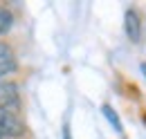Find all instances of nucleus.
Listing matches in <instances>:
<instances>
[{
  "instance_id": "1",
  "label": "nucleus",
  "mask_w": 146,
  "mask_h": 139,
  "mask_svg": "<svg viewBox=\"0 0 146 139\" xmlns=\"http://www.w3.org/2000/svg\"><path fill=\"white\" fill-rule=\"evenodd\" d=\"M25 135V123L16 110L0 105V139H18Z\"/></svg>"
},
{
  "instance_id": "2",
  "label": "nucleus",
  "mask_w": 146,
  "mask_h": 139,
  "mask_svg": "<svg viewBox=\"0 0 146 139\" xmlns=\"http://www.w3.org/2000/svg\"><path fill=\"white\" fill-rule=\"evenodd\" d=\"M124 32H126L128 40L133 43H139L142 38V18H139V11L128 7L126 14H124Z\"/></svg>"
},
{
  "instance_id": "3",
  "label": "nucleus",
  "mask_w": 146,
  "mask_h": 139,
  "mask_svg": "<svg viewBox=\"0 0 146 139\" xmlns=\"http://www.w3.org/2000/svg\"><path fill=\"white\" fill-rule=\"evenodd\" d=\"M18 70V61L11 52V47L7 43H0V79H5L7 74H14Z\"/></svg>"
},
{
  "instance_id": "4",
  "label": "nucleus",
  "mask_w": 146,
  "mask_h": 139,
  "mask_svg": "<svg viewBox=\"0 0 146 139\" xmlns=\"http://www.w3.org/2000/svg\"><path fill=\"white\" fill-rule=\"evenodd\" d=\"M101 112H104V117L110 121V126H112V128H115V130L121 135V132H124V128H121V121H119V115H117V112H115V110H112L108 103L101 105Z\"/></svg>"
},
{
  "instance_id": "5",
  "label": "nucleus",
  "mask_w": 146,
  "mask_h": 139,
  "mask_svg": "<svg viewBox=\"0 0 146 139\" xmlns=\"http://www.w3.org/2000/svg\"><path fill=\"white\" fill-rule=\"evenodd\" d=\"M14 25V14L7 7H0V36H5Z\"/></svg>"
},
{
  "instance_id": "6",
  "label": "nucleus",
  "mask_w": 146,
  "mask_h": 139,
  "mask_svg": "<svg viewBox=\"0 0 146 139\" xmlns=\"http://www.w3.org/2000/svg\"><path fill=\"white\" fill-rule=\"evenodd\" d=\"M63 139H70V128H68V126L63 128Z\"/></svg>"
},
{
  "instance_id": "7",
  "label": "nucleus",
  "mask_w": 146,
  "mask_h": 139,
  "mask_svg": "<svg viewBox=\"0 0 146 139\" xmlns=\"http://www.w3.org/2000/svg\"><path fill=\"white\" fill-rule=\"evenodd\" d=\"M142 72H144V76H146V63H142Z\"/></svg>"
},
{
  "instance_id": "8",
  "label": "nucleus",
  "mask_w": 146,
  "mask_h": 139,
  "mask_svg": "<svg viewBox=\"0 0 146 139\" xmlns=\"http://www.w3.org/2000/svg\"><path fill=\"white\" fill-rule=\"evenodd\" d=\"M2 87H5V83H2V79H0V94H2Z\"/></svg>"
}]
</instances>
